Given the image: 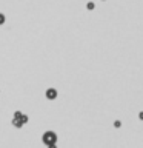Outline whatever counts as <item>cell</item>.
<instances>
[{"label":"cell","mask_w":143,"mask_h":148,"mask_svg":"<svg viewBox=\"0 0 143 148\" xmlns=\"http://www.w3.org/2000/svg\"><path fill=\"white\" fill-rule=\"evenodd\" d=\"M11 124H12V127H15V128H22L23 125L28 124V116L23 114L22 111H15V113H14V117H12V120H11Z\"/></svg>","instance_id":"cell-1"},{"label":"cell","mask_w":143,"mask_h":148,"mask_svg":"<svg viewBox=\"0 0 143 148\" xmlns=\"http://www.w3.org/2000/svg\"><path fill=\"white\" fill-rule=\"evenodd\" d=\"M42 141H43V144L46 147L52 148V147H55V144H57V134L54 131H45L43 136H42Z\"/></svg>","instance_id":"cell-2"},{"label":"cell","mask_w":143,"mask_h":148,"mask_svg":"<svg viewBox=\"0 0 143 148\" xmlns=\"http://www.w3.org/2000/svg\"><path fill=\"white\" fill-rule=\"evenodd\" d=\"M57 94H59V93H57L55 88H48L46 93H45V96H46L48 100H55V99H57Z\"/></svg>","instance_id":"cell-3"},{"label":"cell","mask_w":143,"mask_h":148,"mask_svg":"<svg viewBox=\"0 0 143 148\" xmlns=\"http://www.w3.org/2000/svg\"><path fill=\"white\" fill-rule=\"evenodd\" d=\"M5 22H6V15H5L3 12H0V26L5 25Z\"/></svg>","instance_id":"cell-4"},{"label":"cell","mask_w":143,"mask_h":148,"mask_svg":"<svg viewBox=\"0 0 143 148\" xmlns=\"http://www.w3.org/2000/svg\"><path fill=\"white\" fill-rule=\"evenodd\" d=\"M86 8H88V9H94V8H96V5H94L92 2H89V3L86 5Z\"/></svg>","instance_id":"cell-5"},{"label":"cell","mask_w":143,"mask_h":148,"mask_svg":"<svg viewBox=\"0 0 143 148\" xmlns=\"http://www.w3.org/2000/svg\"><path fill=\"white\" fill-rule=\"evenodd\" d=\"M114 127H116V128L122 127V122H120V120H116V122H114Z\"/></svg>","instance_id":"cell-6"},{"label":"cell","mask_w":143,"mask_h":148,"mask_svg":"<svg viewBox=\"0 0 143 148\" xmlns=\"http://www.w3.org/2000/svg\"><path fill=\"white\" fill-rule=\"evenodd\" d=\"M139 119H140V120H143V111H142V113H139Z\"/></svg>","instance_id":"cell-7"},{"label":"cell","mask_w":143,"mask_h":148,"mask_svg":"<svg viewBox=\"0 0 143 148\" xmlns=\"http://www.w3.org/2000/svg\"><path fill=\"white\" fill-rule=\"evenodd\" d=\"M103 2H105V0H103Z\"/></svg>","instance_id":"cell-8"}]
</instances>
